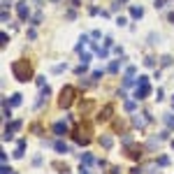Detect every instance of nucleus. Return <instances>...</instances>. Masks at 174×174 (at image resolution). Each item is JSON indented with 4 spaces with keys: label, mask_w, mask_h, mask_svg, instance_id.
Here are the masks:
<instances>
[{
    "label": "nucleus",
    "mask_w": 174,
    "mask_h": 174,
    "mask_svg": "<svg viewBox=\"0 0 174 174\" xmlns=\"http://www.w3.org/2000/svg\"><path fill=\"white\" fill-rule=\"evenodd\" d=\"M12 74H14L16 81H28L33 77V68H30V63H28L26 58H19V61L12 63Z\"/></svg>",
    "instance_id": "1"
},
{
    "label": "nucleus",
    "mask_w": 174,
    "mask_h": 174,
    "mask_svg": "<svg viewBox=\"0 0 174 174\" xmlns=\"http://www.w3.org/2000/svg\"><path fill=\"white\" fill-rule=\"evenodd\" d=\"M77 98V88L74 86H63L61 88V98H58V107L61 109H70L72 102H74Z\"/></svg>",
    "instance_id": "2"
},
{
    "label": "nucleus",
    "mask_w": 174,
    "mask_h": 174,
    "mask_svg": "<svg viewBox=\"0 0 174 174\" xmlns=\"http://www.w3.org/2000/svg\"><path fill=\"white\" fill-rule=\"evenodd\" d=\"M91 125H77L74 128V133H72V137H74V142L77 144H81V146H86L88 142H91Z\"/></svg>",
    "instance_id": "3"
},
{
    "label": "nucleus",
    "mask_w": 174,
    "mask_h": 174,
    "mask_svg": "<svg viewBox=\"0 0 174 174\" xmlns=\"http://www.w3.org/2000/svg\"><path fill=\"white\" fill-rule=\"evenodd\" d=\"M16 14H19V19L26 23L30 21V7H28V0H21V3H16Z\"/></svg>",
    "instance_id": "4"
},
{
    "label": "nucleus",
    "mask_w": 174,
    "mask_h": 174,
    "mask_svg": "<svg viewBox=\"0 0 174 174\" xmlns=\"http://www.w3.org/2000/svg\"><path fill=\"white\" fill-rule=\"evenodd\" d=\"M149 121H151V114H149V111H144V114H135V116H133V125H135V128H139V130H142Z\"/></svg>",
    "instance_id": "5"
},
{
    "label": "nucleus",
    "mask_w": 174,
    "mask_h": 174,
    "mask_svg": "<svg viewBox=\"0 0 174 174\" xmlns=\"http://www.w3.org/2000/svg\"><path fill=\"white\" fill-rule=\"evenodd\" d=\"M142 155H144V146H139V144H128V158L142 160Z\"/></svg>",
    "instance_id": "6"
},
{
    "label": "nucleus",
    "mask_w": 174,
    "mask_h": 174,
    "mask_svg": "<svg viewBox=\"0 0 174 174\" xmlns=\"http://www.w3.org/2000/svg\"><path fill=\"white\" fill-rule=\"evenodd\" d=\"M149 95H151V86H149V84H139L133 98L135 100H144V98H149Z\"/></svg>",
    "instance_id": "7"
},
{
    "label": "nucleus",
    "mask_w": 174,
    "mask_h": 174,
    "mask_svg": "<svg viewBox=\"0 0 174 174\" xmlns=\"http://www.w3.org/2000/svg\"><path fill=\"white\" fill-rule=\"evenodd\" d=\"M70 133V125L65 123V121H58V123H53V135L56 137H65Z\"/></svg>",
    "instance_id": "8"
},
{
    "label": "nucleus",
    "mask_w": 174,
    "mask_h": 174,
    "mask_svg": "<svg viewBox=\"0 0 174 174\" xmlns=\"http://www.w3.org/2000/svg\"><path fill=\"white\" fill-rule=\"evenodd\" d=\"M111 114H114V105H105V107H102V111L98 114V121H100V123H102V121H109Z\"/></svg>",
    "instance_id": "9"
},
{
    "label": "nucleus",
    "mask_w": 174,
    "mask_h": 174,
    "mask_svg": "<svg viewBox=\"0 0 174 174\" xmlns=\"http://www.w3.org/2000/svg\"><path fill=\"white\" fill-rule=\"evenodd\" d=\"M53 149H56V153H61V155L63 153H70V146L63 142V137H58V139L53 142Z\"/></svg>",
    "instance_id": "10"
},
{
    "label": "nucleus",
    "mask_w": 174,
    "mask_h": 174,
    "mask_svg": "<svg viewBox=\"0 0 174 174\" xmlns=\"http://www.w3.org/2000/svg\"><path fill=\"white\" fill-rule=\"evenodd\" d=\"M121 65H123V61H121V58H118V61H111L109 65H107V72H109V74H116V72L121 70Z\"/></svg>",
    "instance_id": "11"
},
{
    "label": "nucleus",
    "mask_w": 174,
    "mask_h": 174,
    "mask_svg": "<svg viewBox=\"0 0 174 174\" xmlns=\"http://www.w3.org/2000/svg\"><path fill=\"white\" fill-rule=\"evenodd\" d=\"M79 160H81V165H93V163H98V160H95L88 151H86V153H81V155H79Z\"/></svg>",
    "instance_id": "12"
},
{
    "label": "nucleus",
    "mask_w": 174,
    "mask_h": 174,
    "mask_svg": "<svg viewBox=\"0 0 174 174\" xmlns=\"http://www.w3.org/2000/svg\"><path fill=\"white\" fill-rule=\"evenodd\" d=\"M23 151H26V139H19L16 151H14V158H23Z\"/></svg>",
    "instance_id": "13"
},
{
    "label": "nucleus",
    "mask_w": 174,
    "mask_h": 174,
    "mask_svg": "<svg viewBox=\"0 0 174 174\" xmlns=\"http://www.w3.org/2000/svg\"><path fill=\"white\" fill-rule=\"evenodd\" d=\"M100 146H105V149H111V146H114V139H111L109 135H102V137H100Z\"/></svg>",
    "instance_id": "14"
},
{
    "label": "nucleus",
    "mask_w": 174,
    "mask_h": 174,
    "mask_svg": "<svg viewBox=\"0 0 174 174\" xmlns=\"http://www.w3.org/2000/svg\"><path fill=\"white\" fill-rule=\"evenodd\" d=\"M130 16H133V19H142V16H144V9L133 5V7H130Z\"/></svg>",
    "instance_id": "15"
},
{
    "label": "nucleus",
    "mask_w": 174,
    "mask_h": 174,
    "mask_svg": "<svg viewBox=\"0 0 174 174\" xmlns=\"http://www.w3.org/2000/svg\"><path fill=\"white\" fill-rule=\"evenodd\" d=\"M21 98H23V95H21V93H14V95H12V98H9V105H12V107H19V105L23 102V100H21Z\"/></svg>",
    "instance_id": "16"
},
{
    "label": "nucleus",
    "mask_w": 174,
    "mask_h": 174,
    "mask_svg": "<svg viewBox=\"0 0 174 174\" xmlns=\"http://www.w3.org/2000/svg\"><path fill=\"white\" fill-rule=\"evenodd\" d=\"M163 121H165V125H167L170 130H174V114H165Z\"/></svg>",
    "instance_id": "17"
},
{
    "label": "nucleus",
    "mask_w": 174,
    "mask_h": 174,
    "mask_svg": "<svg viewBox=\"0 0 174 174\" xmlns=\"http://www.w3.org/2000/svg\"><path fill=\"white\" fill-rule=\"evenodd\" d=\"M42 19H44V16H42V12L33 14V16H30V26H40V23H42Z\"/></svg>",
    "instance_id": "18"
},
{
    "label": "nucleus",
    "mask_w": 174,
    "mask_h": 174,
    "mask_svg": "<svg viewBox=\"0 0 174 174\" xmlns=\"http://www.w3.org/2000/svg\"><path fill=\"white\" fill-rule=\"evenodd\" d=\"M88 44V35H81V37H79V44H77V51H84V46H86Z\"/></svg>",
    "instance_id": "19"
},
{
    "label": "nucleus",
    "mask_w": 174,
    "mask_h": 174,
    "mask_svg": "<svg viewBox=\"0 0 174 174\" xmlns=\"http://www.w3.org/2000/svg\"><path fill=\"white\" fill-rule=\"evenodd\" d=\"M65 70H68V63H61V65H53L51 68L53 74H61V72H65Z\"/></svg>",
    "instance_id": "20"
},
{
    "label": "nucleus",
    "mask_w": 174,
    "mask_h": 174,
    "mask_svg": "<svg viewBox=\"0 0 174 174\" xmlns=\"http://www.w3.org/2000/svg\"><path fill=\"white\" fill-rule=\"evenodd\" d=\"M135 74H137V68H135V65H128V70H125V77H128V79H135Z\"/></svg>",
    "instance_id": "21"
},
{
    "label": "nucleus",
    "mask_w": 174,
    "mask_h": 174,
    "mask_svg": "<svg viewBox=\"0 0 174 174\" xmlns=\"http://www.w3.org/2000/svg\"><path fill=\"white\" fill-rule=\"evenodd\" d=\"M172 63H174V58H172V56H163V58H160V65H163V68H170Z\"/></svg>",
    "instance_id": "22"
},
{
    "label": "nucleus",
    "mask_w": 174,
    "mask_h": 174,
    "mask_svg": "<svg viewBox=\"0 0 174 174\" xmlns=\"http://www.w3.org/2000/svg\"><path fill=\"white\" fill-rule=\"evenodd\" d=\"M144 68H155V58L153 56H146V58H144Z\"/></svg>",
    "instance_id": "23"
},
{
    "label": "nucleus",
    "mask_w": 174,
    "mask_h": 174,
    "mask_svg": "<svg viewBox=\"0 0 174 174\" xmlns=\"http://www.w3.org/2000/svg\"><path fill=\"white\" fill-rule=\"evenodd\" d=\"M137 102H139V100H128V102H125V109H128V111H135V109H137Z\"/></svg>",
    "instance_id": "24"
},
{
    "label": "nucleus",
    "mask_w": 174,
    "mask_h": 174,
    "mask_svg": "<svg viewBox=\"0 0 174 174\" xmlns=\"http://www.w3.org/2000/svg\"><path fill=\"white\" fill-rule=\"evenodd\" d=\"M3 139H5V142H9V139H14V130H9V128H5V133H3Z\"/></svg>",
    "instance_id": "25"
},
{
    "label": "nucleus",
    "mask_w": 174,
    "mask_h": 174,
    "mask_svg": "<svg viewBox=\"0 0 174 174\" xmlns=\"http://www.w3.org/2000/svg\"><path fill=\"white\" fill-rule=\"evenodd\" d=\"M155 163H158V167H167V165H170V158H167V155H160Z\"/></svg>",
    "instance_id": "26"
},
{
    "label": "nucleus",
    "mask_w": 174,
    "mask_h": 174,
    "mask_svg": "<svg viewBox=\"0 0 174 174\" xmlns=\"http://www.w3.org/2000/svg\"><path fill=\"white\" fill-rule=\"evenodd\" d=\"M21 125H23L21 121H12V123L7 125V128H9V130H14V133H16V130H21Z\"/></svg>",
    "instance_id": "27"
},
{
    "label": "nucleus",
    "mask_w": 174,
    "mask_h": 174,
    "mask_svg": "<svg viewBox=\"0 0 174 174\" xmlns=\"http://www.w3.org/2000/svg\"><path fill=\"white\" fill-rule=\"evenodd\" d=\"M7 42H9L7 33H0V46H7Z\"/></svg>",
    "instance_id": "28"
},
{
    "label": "nucleus",
    "mask_w": 174,
    "mask_h": 174,
    "mask_svg": "<svg viewBox=\"0 0 174 174\" xmlns=\"http://www.w3.org/2000/svg\"><path fill=\"white\" fill-rule=\"evenodd\" d=\"M0 21H3V23L9 21V12H7V9H3V14H0Z\"/></svg>",
    "instance_id": "29"
},
{
    "label": "nucleus",
    "mask_w": 174,
    "mask_h": 174,
    "mask_svg": "<svg viewBox=\"0 0 174 174\" xmlns=\"http://www.w3.org/2000/svg\"><path fill=\"white\" fill-rule=\"evenodd\" d=\"M125 23H128V19H125V16H118V19H116V26H118V28H123Z\"/></svg>",
    "instance_id": "30"
},
{
    "label": "nucleus",
    "mask_w": 174,
    "mask_h": 174,
    "mask_svg": "<svg viewBox=\"0 0 174 174\" xmlns=\"http://www.w3.org/2000/svg\"><path fill=\"white\" fill-rule=\"evenodd\" d=\"M91 58H93L91 53H81V63H86V65H88V63H91Z\"/></svg>",
    "instance_id": "31"
},
{
    "label": "nucleus",
    "mask_w": 174,
    "mask_h": 174,
    "mask_svg": "<svg viewBox=\"0 0 174 174\" xmlns=\"http://www.w3.org/2000/svg\"><path fill=\"white\" fill-rule=\"evenodd\" d=\"M100 77H102V70H95V72H93V74H91V79H93V81H98V79H100Z\"/></svg>",
    "instance_id": "32"
},
{
    "label": "nucleus",
    "mask_w": 174,
    "mask_h": 174,
    "mask_svg": "<svg viewBox=\"0 0 174 174\" xmlns=\"http://www.w3.org/2000/svg\"><path fill=\"white\" fill-rule=\"evenodd\" d=\"M121 142L125 144V146H128V144H133V137H130V135H123V137H121Z\"/></svg>",
    "instance_id": "33"
},
{
    "label": "nucleus",
    "mask_w": 174,
    "mask_h": 174,
    "mask_svg": "<svg viewBox=\"0 0 174 174\" xmlns=\"http://www.w3.org/2000/svg\"><path fill=\"white\" fill-rule=\"evenodd\" d=\"M0 174H14V170H12V167H7V165H3V170H0Z\"/></svg>",
    "instance_id": "34"
},
{
    "label": "nucleus",
    "mask_w": 174,
    "mask_h": 174,
    "mask_svg": "<svg viewBox=\"0 0 174 174\" xmlns=\"http://www.w3.org/2000/svg\"><path fill=\"white\" fill-rule=\"evenodd\" d=\"M105 46H107V49H111V46H114V40H111V37H105Z\"/></svg>",
    "instance_id": "35"
},
{
    "label": "nucleus",
    "mask_w": 174,
    "mask_h": 174,
    "mask_svg": "<svg viewBox=\"0 0 174 174\" xmlns=\"http://www.w3.org/2000/svg\"><path fill=\"white\" fill-rule=\"evenodd\" d=\"M165 3H167V0H155V9H163Z\"/></svg>",
    "instance_id": "36"
},
{
    "label": "nucleus",
    "mask_w": 174,
    "mask_h": 174,
    "mask_svg": "<svg viewBox=\"0 0 174 174\" xmlns=\"http://www.w3.org/2000/svg\"><path fill=\"white\" fill-rule=\"evenodd\" d=\"M158 139H163V142H165V139H170V133H167V130H163V133H160V137H158Z\"/></svg>",
    "instance_id": "37"
},
{
    "label": "nucleus",
    "mask_w": 174,
    "mask_h": 174,
    "mask_svg": "<svg viewBox=\"0 0 174 174\" xmlns=\"http://www.w3.org/2000/svg\"><path fill=\"white\" fill-rule=\"evenodd\" d=\"M37 37V33H35V28H30V30H28V40H35Z\"/></svg>",
    "instance_id": "38"
},
{
    "label": "nucleus",
    "mask_w": 174,
    "mask_h": 174,
    "mask_svg": "<svg viewBox=\"0 0 174 174\" xmlns=\"http://www.w3.org/2000/svg\"><path fill=\"white\" fill-rule=\"evenodd\" d=\"M139 84H149V77H144V74H142L139 79H137V86H139Z\"/></svg>",
    "instance_id": "39"
},
{
    "label": "nucleus",
    "mask_w": 174,
    "mask_h": 174,
    "mask_svg": "<svg viewBox=\"0 0 174 174\" xmlns=\"http://www.w3.org/2000/svg\"><path fill=\"white\" fill-rule=\"evenodd\" d=\"M79 174H91V170H88V165H81V170H79Z\"/></svg>",
    "instance_id": "40"
},
{
    "label": "nucleus",
    "mask_w": 174,
    "mask_h": 174,
    "mask_svg": "<svg viewBox=\"0 0 174 174\" xmlns=\"http://www.w3.org/2000/svg\"><path fill=\"white\" fill-rule=\"evenodd\" d=\"M155 100H158V102L163 100V88H158V91H155Z\"/></svg>",
    "instance_id": "41"
},
{
    "label": "nucleus",
    "mask_w": 174,
    "mask_h": 174,
    "mask_svg": "<svg viewBox=\"0 0 174 174\" xmlns=\"http://www.w3.org/2000/svg\"><path fill=\"white\" fill-rule=\"evenodd\" d=\"M35 84H37V86L42 88V86H44V77H37V79H35Z\"/></svg>",
    "instance_id": "42"
},
{
    "label": "nucleus",
    "mask_w": 174,
    "mask_h": 174,
    "mask_svg": "<svg viewBox=\"0 0 174 174\" xmlns=\"http://www.w3.org/2000/svg\"><path fill=\"white\" fill-rule=\"evenodd\" d=\"M100 35H102L100 30H93V33H91V37H93V40H100Z\"/></svg>",
    "instance_id": "43"
},
{
    "label": "nucleus",
    "mask_w": 174,
    "mask_h": 174,
    "mask_svg": "<svg viewBox=\"0 0 174 174\" xmlns=\"http://www.w3.org/2000/svg\"><path fill=\"white\" fill-rule=\"evenodd\" d=\"M144 170H142V167H133V170H130V174H142Z\"/></svg>",
    "instance_id": "44"
},
{
    "label": "nucleus",
    "mask_w": 174,
    "mask_h": 174,
    "mask_svg": "<svg viewBox=\"0 0 174 174\" xmlns=\"http://www.w3.org/2000/svg\"><path fill=\"white\" fill-rule=\"evenodd\" d=\"M9 5H12V0H3V9H7Z\"/></svg>",
    "instance_id": "45"
},
{
    "label": "nucleus",
    "mask_w": 174,
    "mask_h": 174,
    "mask_svg": "<svg viewBox=\"0 0 174 174\" xmlns=\"http://www.w3.org/2000/svg\"><path fill=\"white\" fill-rule=\"evenodd\" d=\"M70 5H72V7H79L81 3H79V0H70Z\"/></svg>",
    "instance_id": "46"
},
{
    "label": "nucleus",
    "mask_w": 174,
    "mask_h": 174,
    "mask_svg": "<svg viewBox=\"0 0 174 174\" xmlns=\"http://www.w3.org/2000/svg\"><path fill=\"white\" fill-rule=\"evenodd\" d=\"M111 174H121V170H118V167H111Z\"/></svg>",
    "instance_id": "47"
},
{
    "label": "nucleus",
    "mask_w": 174,
    "mask_h": 174,
    "mask_svg": "<svg viewBox=\"0 0 174 174\" xmlns=\"http://www.w3.org/2000/svg\"><path fill=\"white\" fill-rule=\"evenodd\" d=\"M170 21L174 23V12H170Z\"/></svg>",
    "instance_id": "48"
},
{
    "label": "nucleus",
    "mask_w": 174,
    "mask_h": 174,
    "mask_svg": "<svg viewBox=\"0 0 174 174\" xmlns=\"http://www.w3.org/2000/svg\"><path fill=\"white\" fill-rule=\"evenodd\" d=\"M116 3H118V5H121V3H128V0H116Z\"/></svg>",
    "instance_id": "49"
},
{
    "label": "nucleus",
    "mask_w": 174,
    "mask_h": 174,
    "mask_svg": "<svg viewBox=\"0 0 174 174\" xmlns=\"http://www.w3.org/2000/svg\"><path fill=\"white\" fill-rule=\"evenodd\" d=\"M33 3H37V5H42V0H33Z\"/></svg>",
    "instance_id": "50"
},
{
    "label": "nucleus",
    "mask_w": 174,
    "mask_h": 174,
    "mask_svg": "<svg viewBox=\"0 0 174 174\" xmlns=\"http://www.w3.org/2000/svg\"><path fill=\"white\" fill-rule=\"evenodd\" d=\"M172 107H174V95H172Z\"/></svg>",
    "instance_id": "51"
},
{
    "label": "nucleus",
    "mask_w": 174,
    "mask_h": 174,
    "mask_svg": "<svg viewBox=\"0 0 174 174\" xmlns=\"http://www.w3.org/2000/svg\"><path fill=\"white\" fill-rule=\"evenodd\" d=\"M172 149H174V139H172Z\"/></svg>",
    "instance_id": "52"
},
{
    "label": "nucleus",
    "mask_w": 174,
    "mask_h": 174,
    "mask_svg": "<svg viewBox=\"0 0 174 174\" xmlns=\"http://www.w3.org/2000/svg\"><path fill=\"white\" fill-rule=\"evenodd\" d=\"M51 3H58V0H51Z\"/></svg>",
    "instance_id": "53"
}]
</instances>
